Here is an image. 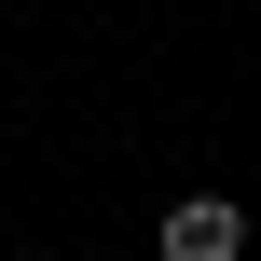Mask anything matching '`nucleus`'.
I'll use <instances>...</instances> for the list:
<instances>
[{
	"instance_id": "obj_1",
	"label": "nucleus",
	"mask_w": 261,
	"mask_h": 261,
	"mask_svg": "<svg viewBox=\"0 0 261 261\" xmlns=\"http://www.w3.org/2000/svg\"><path fill=\"white\" fill-rule=\"evenodd\" d=\"M234 248H248V220H234L220 193H193V206L165 220V261H234Z\"/></svg>"
}]
</instances>
